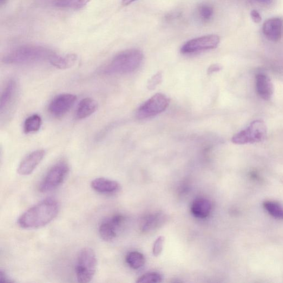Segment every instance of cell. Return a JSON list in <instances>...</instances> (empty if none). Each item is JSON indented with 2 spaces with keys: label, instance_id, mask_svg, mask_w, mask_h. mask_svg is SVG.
<instances>
[{
  "label": "cell",
  "instance_id": "6da1fadb",
  "mask_svg": "<svg viewBox=\"0 0 283 283\" xmlns=\"http://www.w3.org/2000/svg\"><path fill=\"white\" fill-rule=\"evenodd\" d=\"M60 205L54 198L42 200L19 216L17 223L25 229H35L45 226L54 220L59 213Z\"/></svg>",
  "mask_w": 283,
  "mask_h": 283
},
{
  "label": "cell",
  "instance_id": "7a4b0ae2",
  "mask_svg": "<svg viewBox=\"0 0 283 283\" xmlns=\"http://www.w3.org/2000/svg\"><path fill=\"white\" fill-rule=\"evenodd\" d=\"M56 54L52 50L35 45L21 46L12 50L3 58V62L9 64H26L50 61Z\"/></svg>",
  "mask_w": 283,
  "mask_h": 283
},
{
  "label": "cell",
  "instance_id": "3957f363",
  "mask_svg": "<svg viewBox=\"0 0 283 283\" xmlns=\"http://www.w3.org/2000/svg\"><path fill=\"white\" fill-rule=\"evenodd\" d=\"M143 53L137 49L123 51L117 55L104 69L108 75L124 74L134 72L140 67Z\"/></svg>",
  "mask_w": 283,
  "mask_h": 283
},
{
  "label": "cell",
  "instance_id": "277c9868",
  "mask_svg": "<svg viewBox=\"0 0 283 283\" xmlns=\"http://www.w3.org/2000/svg\"><path fill=\"white\" fill-rule=\"evenodd\" d=\"M97 267V258L93 249L84 248L78 256L75 272L78 282L87 283L94 278Z\"/></svg>",
  "mask_w": 283,
  "mask_h": 283
},
{
  "label": "cell",
  "instance_id": "5b68a950",
  "mask_svg": "<svg viewBox=\"0 0 283 283\" xmlns=\"http://www.w3.org/2000/svg\"><path fill=\"white\" fill-rule=\"evenodd\" d=\"M268 129L266 123L261 120L253 121L245 130L235 135L231 139L236 144L260 143L267 139Z\"/></svg>",
  "mask_w": 283,
  "mask_h": 283
},
{
  "label": "cell",
  "instance_id": "8992f818",
  "mask_svg": "<svg viewBox=\"0 0 283 283\" xmlns=\"http://www.w3.org/2000/svg\"><path fill=\"white\" fill-rule=\"evenodd\" d=\"M69 164L65 161L59 162L53 166L44 177L39 190L48 193L61 186L69 172Z\"/></svg>",
  "mask_w": 283,
  "mask_h": 283
},
{
  "label": "cell",
  "instance_id": "52a82bcc",
  "mask_svg": "<svg viewBox=\"0 0 283 283\" xmlns=\"http://www.w3.org/2000/svg\"><path fill=\"white\" fill-rule=\"evenodd\" d=\"M169 102V98L165 95L156 94L138 109L136 116L139 119H144L156 116L165 111Z\"/></svg>",
  "mask_w": 283,
  "mask_h": 283
},
{
  "label": "cell",
  "instance_id": "ba28073f",
  "mask_svg": "<svg viewBox=\"0 0 283 283\" xmlns=\"http://www.w3.org/2000/svg\"><path fill=\"white\" fill-rule=\"evenodd\" d=\"M220 38L218 36L211 35L196 38L188 41L183 45V54H192L195 53L213 49L218 47Z\"/></svg>",
  "mask_w": 283,
  "mask_h": 283
},
{
  "label": "cell",
  "instance_id": "9c48e42d",
  "mask_svg": "<svg viewBox=\"0 0 283 283\" xmlns=\"http://www.w3.org/2000/svg\"><path fill=\"white\" fill-rule=\"evenodd\" d=\"M18 96V85L14 80H10L3 91L0 99V113L2 117L10 115L14 109Z\"/></svg>",
  "mask_w": 283,
  "mask_h": 283
},
{
  "label": "cell",
  "instance_id": "30bf717a",
  "mask_svg": "<svg viewBox=\"0 0 283 283\" xmlns=\"http://www.w3.org/2000/svg\"><path fill=\"white\" fill-rule=\"evenodd\" d=\"M76 100L75 95L68 93L59 94L50 102L48 107L49 113L54 117H62L73 107Z\"/></svg>",
  "mask_w": 283,
  "mask_h": 283
},
{
  "label": "cell",
  "instance_id": "8fae6325",
  "mask_svg": "<svg viewBox=\"0 0 283 283\" xmlns=\"http://www.w3.org/2000/svg\"><path fill=\"white\" fill-rule=\"evenodd\" d=\"M124 221V217L120 215H114L112 218L103 221L98 228L101 238L109 242L116 238L118 230Z\"/></svg>",
  "mask_w": 283,
  "mask_h": 283
},
{
  "label": "cell",
  "instance_id": "7c38bea8",
  "mask_svg": "<svg viewBox=\"0 0 283 283\" xmlns=\"http://www.w3.org/2000/svg\"><path fill=\"white\" fill-rule=\"evenodd\" d=\"M45 154L44 150L38 149L28 155L19 164L17 173L21 175L32 173L44 159Z\"/></svg>",
  "mask_w": 283,
  "mask_h": 283
},
{
  "label": "cell",
  "instance_id": "4fadbf2b",
  "mask_svg": "<svg viewBox=\"0 0 283 283\" xmlns=\"http://www.w3.org/2000/svg\"><path fill=\"white\" fill-rule=\"evenodd\" d=\"M283 21L281 18L268 19L263 25V34L268 40L276 42L280 40L282 34Z\"/></svg>",
  "mask_w": 283,
  "mask_h": 283
},
{
  "label": "cell",
  "instance_id": "5bb4252c",
  "mask_svg": "<svg viewBox=\"0 0 283 283\" xmlns=\"http://www.w3.org/2000/svg\"><path fill=\"white\" fill-rule=\"evenodd\" d=\"M256 94L264 100L271 99L274 94L273 84L269 76L264 74H259L255 76Z\"/></svg>",
  "mask_w": 283,
  "mask_h": 283
},
{
  "label": "cell",
  "instance_id": "9a60e30c",
  "mask_svg": "<svg viewBox=\"0 0 283 283\" xmlns=\"http://www.w3.org/2000/svg\"><path fill=\"white\" fill-rule=\"evenodd\" d=\"M91 187L96 192L101 194H113L116 193L120 188V184L117 182L98 177L91 182Z\"/></svg>",
  "mask_w": 283,
  "mask_h": 283
},
{
  "label": "cell",
  "instance_id": "2e32d148",
  "mask_svg": "<svg viewBox=\"0 0 283 283\" xmlns=\"http://www.w3.org/2000/svg\"><path fill=\"white\" fill-rule=\"evenodd\" d=\"M98 108L97 102L91 97L83 98L78 104L75 118L77 120H83L93 115Z\"/></svg>",
  "mask_w": 283,
  "mask_h": 283
},
{
  "label": "cell",
  "instance_id": "e0dca14e",
  "mask_svg": "<svg viewBox=\"0 0 283 283\" xmlns=\"http://www.w3.org/2000/svg\"><path fill=\"white\" fill-rule=\"evenodd\" d=\"M212 203L207 199L200 198L195 200L192 204V213L196 218L204 219L207 218L212 211Z\"/></svg>",
  "mask_w": 283,
  "mask_h": 283
},
{
  "label": "cell",
  "instance_id": "ac0fdd59",
  "mask_svg": "<svg viewBox=\"0 0 283 283\" xmlns=\"http://www.w3.org/2000/svg\"><path fill=\"white\" fill-rule=\"evenodd\" d=\"M78 61V56L75 54L63 56L55 55L50 59V63L57 68L66 69L73 67Z\"/></svg>",
  "mask_w": 283,
  "mask_h": 283
},
{
  "label": "cell",
  "instance_id": "d6986e66",
  "mask_svg": "<svg viewBox=\"0 0 283 283\" xmlns=\"http://www.w3.org/2000/svg\"><path fill=\"white\" fill-rule=\"evenodd\" d=\"M42 124V118L37 114L32 115L26 118L23 124L25 134L35 133L40 130Z\"/></svg>",
  "mask_w": 283,
  "mask_h": 283
},
{
  "label": "cell",
  "instance_id": "ffe728a7",
  "mask_svg": "<svg viewBox=\"0 0 283 283\" xmlns=\"http://www.w3.org/2000/svg\"><path fill=\"white\" fill-rule=\"evenodd\" d=\"M91 0H55L56 7L63 9H80L86 6Z\"/></svg>",
  "mask_w": 283,
  "mask_h": 283
},
{
  "label": "cell",
  "instance_id": "44dd1931",
  "mask_svg": "<svg viewBox=\"0 0 283 283\" xmlns=\"http://www.w3.org/2000/svg\"><path fill=\"white\" fill-rule=\"evenodd\" d=\"M126 261L130 267L134 269L142 267L146 262L144 255L137 251L129 253L126 256Z\"/></svg>",
  "mask_w": 283,
  "mask_h": 283
},
{
  "label": "cell",
  "instance_id": "7402d4cb",
  "mask_svg": "<svg viewBox=\"0 0 283 283\" xmlns=\"http://www.w3.org/2000/svg\"><path fill=\"white\" fill-rule=\"evenodd\" d=\"M263 207L273 218L283 220V208L279 203L272 201H266L263 203Z\"/></svg>",
  "mask_w": 283,
  "mask_h": 283
},
{
  "label": "cell",
  "instance_id": "603a6c76",
  "mask_svg": "<svg viewBox=\"0 0 283 283\" xmlns=\"http://www.w3.org/2000/svg\"><path fill=\"white\" fill-rule=\"evenodd\" d=\"M163 216L160 214L151 215L146 219L143 225L144 231H149L159 226L163 220Z\"/></svg>",
  "mask_w": 283,
  "mask_h": 283
},
{
  "label": "cell",
  "instance_id": "cb8c5ba5",
  "mask_svg": "<svg viewBox=\"0 0 283 283\" xmlns=\"http://www.w3.org/2000/svg\"><path fill=\"white\" fill-rule=\"evenodd\" d=\"M163 279L161 274L158 272H149L142 275L137 280L138 283H160Z\"/></svg>",
  "mask_w": 283,
  "mask_h": 283
},
{
  "label": "cell",
  "instance_id": "d4e9b609",
  "mask_svg": "<svg viewBox=\"0 0 283 283\" xmlns=\"http://www.w3.org/2000/svg\"><path fill=\"white\" fill-rule=\"evenodd\" d=\"M198 12L202 20L207 22L213 17L214 9L209 4H202L199 6Z\"/></svg>",
  "mask_w": 283,
  "mask_h": 283
},
{
  "label": "cell",
  "instance_id": "484cf974",
  "mask_svg": "<svg viewBox=\"0 0 283 283\" xmlns=\"http://www.w3.org/2000/svg\"><path fill=\"white\" fill-rule=\"evenodd\" d=\"M163 75L162 72H158L155 75L150 79L148 82L147 88L152 90L156 88L162 81Z\"/></svg>",
  "mask_w": 283,
  "mask_h": 283
},
{
  "label": "cell",
  "instance_id": "4316f807",
  "mask_svg": "<svg viewBox=\"0 0 283 283\" xmlns=\"http://www.w3.org/2000/svg\"><path fill=\"white\" fill-rule=\"evenodd\" d=\"M164 241L165 238L162 236L159 237L155 241L153 247V253L155 256H159L162 253Z\"/></svg>",
  "mask_w": 283,
  "mask_h": 283
},
{
  "label": "cell",
  "instance_id": "83f0119b",
  "mask_svg": "<svg viewBox=\"0 0 283 283\" xmlns=\"http://www.w3.org/2000/svg\"><path fill=\"white\" fill-rule=\"evenodd\" d=\"M222 66L218 64H213L208 69V74H212L218 72L222 69Z\"/></svg>",
  "mask_w": 283,
  "mask_h": 283
},
{
  "label": "cell",
  "instance_id": "f1b7e54d",
  "mask_svg": "<svg viewBox=\"0 0 283 283\" xmlns=\"http://www.w3.org/2000/svg\"><path fill=\"white\" fill-rule=\"evenodd\" d=\"M251 16L253 22L256 23H259L262 21V17L260 13L255 10H253L251 11Z\"/></svg>",
  "mask_w": 283,
  "mask_h": 283
},
{
  "label": "cell",
  "instance_id": "f546056e",
  "mask_svg": "<svg viewBox=\"0 0 283 283\" xmlns=\"http://www.w3.org/2000/svg\"><path fill=\"white\" fill-rule=\"evenodd\" d=\"M0 282H14V281L12 280L5 272L2 270L0 272Z\"/></svg>",
  "mask_w": 283,
  "mask_h": 283
},
{
  "label": "cell",
  "instance_id": "4dcf8cb0",
  "mask_svg": "<svg viewBox=\"0 0 283 283\" xmlns=\"http://www.w3.org/2000/svg\"><path fill=\"white\" fill-rule=\"evenodd\" d=\"M135 1H136V0H122V5L124 6H127Z\"/></svg>",
  "mask_w": 283,
  "mask_h": 283
},
{
  "label": "cell",
  "instance_id": "1f68e13d",
  "mask_svg": "<svg viewBox=\"0 0 283 283\" xmlns=\"http://www.w3.org/2000/svg\"><path fill=\"white\" fill-rule=\"evenodd\" d=\"M261 1L266 2H269L270 1V0H261Z\"/></svg>",
  "mask_w": 283,
  "mask_h": 283
}]
</instances>
